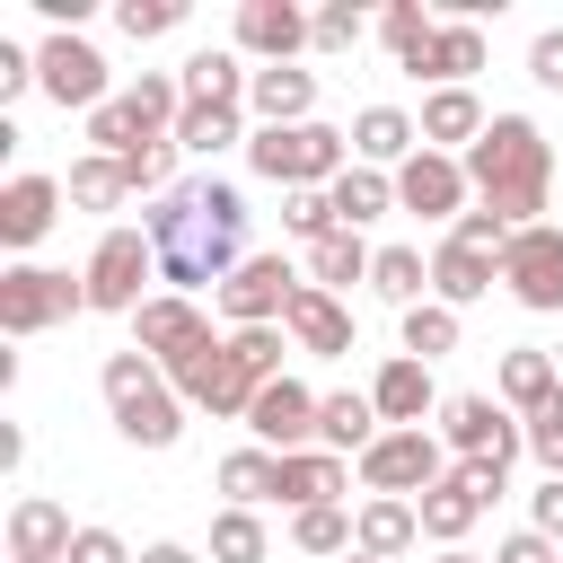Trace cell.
<instances>
[{
  "label": "cell",
  "mask_w": 563,
  "mask_h": 563,
  "mask_svg": "<svg viewBox=\"0 0 563 563\" xmlns=\"http://www.w3.org/2000/svg\"><path fill=\"white\" fill-rule=\"evenodd\" d=\"M141 229H150L158 282H167V290H185V299H194V290H220V282L246 264V194H238V185H220V176L158 194V202L141 211Z\"/></svg>",
  "instance_id": "6da1fadb"
},
{
  "label": "cell",
  "mask_w": 563,
  "mask_h": 563,
  "mask_svg": "<svg viewBox=\"0 0 563 563\" xmlns=\"http://www.w3.org/2000/svg\"><path fill=\"white\" fill-rule=\"evenodd\" d=\"M466 185L484 211H501L510 229H537L554 211V150L528 114H493V132L466 150Z\"/></svg>",
  "instance_id": "7a4b0ae2"
},
{
  "label": "cell",
  "mask_w": 563,
  "mask_h": 563,
  "mask_svg": "<svg viewBox=\"0 0 563 563\" xmlns=\"http://www.w3.org/2000/svg\"><path fill=\"white\" fill-rule=\"evenodd\" d=\"M97 387H106V413H114V431H123L132 449H176V440H185V413H194V405L167 387V369H158L150 352H106Z\"/></svg>",
  "instance_id": "3957f363"
},
{
  "label": "cell",
  "mask_w": 563,
  "mask_h": 563,
  "mask_svg": "<svg viewBox=\"0 0 563 563\" xmlns=\"http://www.w3.org/2000/svg\"><path fill=\"white\" fill-rule=\"evenodd\" d=\"M246 167H255L264 185H282V194H299V185H334V176L352 167V132H334V123L255 132V141H246Z\"/></svg>",
  "instance_id": "277c9868"
},
{
  "label": "cell",
  "mask_w": 563,
  "mask_h": 563,
  "mask_svg": "<svg viewBox=\"0 0 563 563\" xmlns=\"http://www.w3.org/2000/svg\"><path fill=\"white\" fill-rule=\"evenodd\" d=\"M79 273H88V308H97V317H141V308H150V290H141V282L158 273L150 229H106V238L88 246V264H79Z\"/></svg>",
  "instance_id": "5b68a950"
},
{
  "label": "cell",
  "mask_w": 563,
  "mask_h": 563,
  "mask_svg": "<svg viewBox=\"0 0 563 563\" xmlns=\"http://www.w3.org/2000/svg\"><path fill=\"white\" fill-rule=\"evenodd\" d=\"M88 308V273H53V264H9L0 273V334H44L62 317Z\"/></svg>",
  "instance_id": "8992f818"
},
{
  "label": "cell",
  "mask_w": 563,
  "mask_h": 563,
  "mask_svg": "<svg viewBox=\"0 0 563 563\" xmlns=\"http://www.w3.org/2000/svg\"><path fill=\"white\" fill-rule=\"evenodd\" d=\"M352 475H361L369 493H387V501H422V493L449 475V449H440V431H378V440L352 457Z\"/></svg>",
  "instance_id": "52a82bcc"
},
{
  "label": "cell",
  "mask_w": 563,
  "mask_h": 563,
  "mask_svg": "<svg viewBox=\"0 0 563 563\" xmlns=\"http://www.w3.org/2000/svg\"><path fill=\"white\" fill-rule=\"evenodd\" d=\"M167 387H176L194 413H211V422H246V405L264 396V387L246 378V361L229 352V334H220V343H202L194 361H176V369H167Z\"/></svg>",
  "instance_id": "ba28073f"
},
{
  "label": "cell",
  "mask_w": 563,
  "mask_h": 563,
  "mask_svg": "<svg viewBox=\"0 0 563 563\" xmlns=\"http://www.w3.org/2000/svg\"><path fill=\"white\" fill-rule=\"evenodd\" d=\"M440 449L466 466V457H528V422L501 405V396H449L440 405Z\"/></svg>",
  "instance_id": "9c48e42d"
},
{
  "label": "cell",
  "mask_w": 563,
  "mask_h": 563,
  "mask_svg": "<svg viewBox=\"0 0 563 563\" xmlns=\"http://www.w3.org/2000/svg\"><path fill=\"white\" fill-rule=\"evenodd\" d=\"M501 290L528 317H563V220H537L501 246Z\"/></svg>",
  "instance_id": "30bf717a"
},
{
  "label": "cell",
  "mask_w": 563,
  "mask_h": 563,
  "mask_svg": "<svg viewBox=\"0 0 563 563\" xmlns=\"http://www.w3.org/2000/svg\"><path fill=\"white\" fill-rule=\"evenodd\" d=\"M35 88H44L62 114H70V106H79V114H97V106L114 97V88H106V53H97L88 35H70V26L35 44Z\"/></svg>",
  "instance_id": "8fae6325"
},
{
  "label": "cell",
  "mask_w": 563,
  "mask_h": 563,
  "mask_svg": "<svg viewBox=\"0 0 563 563\" xmlns=\"http://www.w3.org/2000/svg\"><path fill=\"white\" fill-rule=\"evenodd\" d=\"M290 299H299V273H290L282 255H246V264L211 290V308L229 317V334H238V325H282Z\"/></svg>",
  "instance_id": "7c38bea8"
},
{
  "label": "cell",
  "mask_w": 563,
  "mask_h": 563,
  "mask_svg": "<svg viewBox=\"0 0 563 563\" xmlns=\"http://www.w3.org/2000/svg\"><path fill=\"white\" fill-rule=\"evenodd\" d=\"M202 343H220V334H211V317H202V299H185V290H150V308L132 317V352H150L158 369H176V361H194Z\"/></svg>",
  "instance_id": "4fadbf2b"
},
{
  "label": "cell",
  "mask_w": 563,
  "mask_h": 563,
  "mask_svg": "<svg viewBox=\"0 0 563 563\" xmlns=\"http://www.w3.org/2000/svg\"><path fill=\"white\" fill-rule=\"evenodd\" d=\"M466 202H475L466 158H449V150H413V158L396 167V211H413V220H449V229H457Z\"/></svg>",
  "instance_id": "5bb4252c"
},
{
  "label": "cell",
  "mask_w": 563,
  "mask_h": 563,
  "mask_svg": "<svg viewBox=\"0 0 563 563\" xmlns=\"http://www.w3.org/2000/svg\"><path fill=\"white\" fill-rule=\"evenodd\" d=\"M238 53H246L255 70L299 62V53H317V18L290 9V0H238Z\"/></svg>",
  "instance_id": "9a60e30c"
},
{
  "label": "cell",
  "mask_w": 563,
  "mask_h": 563,
  "mask_svg": "<svg viewBox=\"0 0 563 563\" xmlns=\"http://www.w3.org/2000/svg\"><path fill=\"white\" fill-rule=\"evenodd\" d=\"M246 431H255V449L299 457V449H317V396H308L299 378H273V387L246 405Z\"/></svg>",
  "instance_id": "2e32d148"
},
{
  "label": "cell",
  "mask_w": 563,
  "mask_h": 563,
  "mask_svg": "<svg viewBox=\"0 0 563 563\" xmlns=\"http://www.w3.org/2000/svg\"><path fill=\"white\" fill-rule=\"evenodd\" d=\"M369 405H378V422H387V431H422V413H440L449 396L431 387V361L387 352V361H378V378H369Z\"/></svg>",
  "instance_id": "e0dca14e"
},
{
  "label": "cell",
  "mask_w": 563,
  "mask_h": 563,
  "mask_svg": "<svg viewBox=\"0 0 563 563\" xmlns=\"http://www.w3.org/2000/svg\"><path fill=\"white\" fill-rule=\"evenodd\" d=\"M246 114H255V132L317 123V70H299V62H273V70H255V88H246Z\"/></svg>",
  "instance_id": "ac0fdd59"
},
{
  "label": "cell",
  "mask_w": 563,
  "mask_h": 563,
  "mask_svg": "<svg viewBox=\"0 0 563 563\" xmlns=\"http://www.w3.org/2000/svg\"><path fill=\"white\" fill-rule=\"evenodd\" d=\"M413 123H422V150H449V158H466V150L493 132V114H484V97H475V88H431Z\"/></svg>",
  "instance_id": "d6986e66"
},
{
  "label": "cell",
  "mask_w": 563,
  "mask_h": 563,
  "mask_svg": "<svg viewBox=\"0 0 563 563\" xmlns=\"http://www.w3.org/2000/svg\"><path fill=\"white\" fill-rule=\"evenodd\" d=\"M62 202H70V194H62V176H9V185H0V246H18V255H26V246L62 220Z\"/></svg>",
  "instance_id": "ffe728a7"
},
{
  "label": "cell",
  "mask_w": 563,
  "mask_h": 563,
  "mask_svg": "<svg viewBox=\"0 0 563 563\" xmlns=\"http://www.w3.org/2000/svg\"><path fill=\"white\" fill-rule=\"evenodd\" d=\"M282 334H290L299 352H317V361H343V352H352V308H343L334 290H317V282H299V299H290V317H282Z\"/></svg>",
  "instance_id": "44dd1931"
},
{
  "label": "cell",
  "mask_w": 563,
  "mask_h": 563,
  "mask_svg": "<svg viewBox=\"0 0 563 563\" xmlns=\"http://www.w3.org/2000/svg\"><path fill=\"white\" fill-rule=\"evenodd\" d=\"M70 510L62 501H44V493H26V501H9V563H62L70 554Z\"/></svg>",
  "instance_id": "7402d4cb"
},
{
  "label": "cell",
  "mask_w": 563,
  "mask_h": 563,
  "mask_svg": "<svg viewBox=\"0 0 563 563\" xmlns=\"http://www.w3.org/2000/svg\"><path fill=\"white\" fill-rule=\"evenodd\" d=\"M176 79H185V106H238V114H246V88H255V70H246L238 44H202Z\"/></svg>",
  "instance_id": "603a6c76"
},
{
  "label": "cell",
  "mask_w": 563,
  "mask_h": 563,
  "mask_svg": "<svg viewBox=\"0 0 563 563\" xmlns=\"http://www.w3.org/2000/svg\"><path fill=\"white\" fill-rule=\"evenodd\" d=\"M413 150H422V123H413L405 106H361V114H352V158H361V167H387V176H396Z\"/></svg>",
  "instance_id": "cb8c5ba5"
},
{
  "label": "cell",
  "mask_w": 563,
  "mask_h": 563,
  "mask_svg": "<svg viewBox=\"0 0 563 563\" xmlns=\"http://www.w3.org/2000/svg\"><path fill=\"white\" fill-rule=\"evenodd\" d=\"M422 545V510L413 501H387V493H369L361 510H352V554H378V563H396V554H413Z\"/></svg>",
  "instance_id": "d4e9b609"
},
{
  "label": "cell",
  "mask_w": 563,
  "mask_h": 563,
  "mask_svg": "<svg viewBox=\"0 0 563 563\" xmlns=\"http://www.w3.org/2000/svg\"><path fill=\"white\" fill-rule=\"evenodd\" d=\"M493 282H501V264H493V255H475V246H457V238H440V246H431V299H440V308H475Z\"/></svg>",
  "instance_id": "484cf974"
},
{
  "label": "cell",
  "mask_w": 563,
  "mask_h": 563,
  "mask_svg": "<svg viewBox=\"0 0 563 563\" xmlns=\"http://www.w3.org/2000/svg\"><path fill=\"white\" fill-rule=\"evenodd\" d=\"M387 422H378V405H369V387L352 396V387H334V396H317V449H334V457H361L369 440H378Z\"/></svg>",
  "instance_id": "4316f807"
},
{
  "label": "cell",
  "mask_w": 563,
  "mask_h": 563,
  "mask_svg": "<svg viewBox=\"0 0 563 563\" xmlns=\"http://www.w3.org/2000/svg\"><path fill=\"white\" fill-rule=\"evenodd\" d=\"M343 484H352V457H334V449H299V457H282V501H290V510H334Z\"/></svg>",
  "instance_id": "83f0119b"
},
{
  "label": "cell",
  "mask_w": 563,
  "mask_h": 563,
  "mask_svg": "<svg viewBox=\"0 0 563 563\" xmlns=\"http://www.w3.org/2000/svg\"><path fill=\"white\" fill-rule=\"evenodd\" d=\"M413 510H422V537H431V545L449 554V545H466V528L484 519V493H475V484H466V475L449 466V475H440V484H431V493H422Z\"/></svg>",
  "instance_id": "f1b7e54d"
},
{
  "label": "cell",
  "mask_w": 563,
  "mask_h": 563,
  "mask_svg": "<svg viewBox=\"0 0 563 563\" xmlns=\"http://www.w3.org/2000/svg\"><path fill=\"white\" fill-rule=\"evenodd\" d=\"M493 396L528 422V413H545L554 396H563V378H554V361L537 352V343H519V352H501V378H493Z\"/></svg>",
  "instance_id": "f546056e"
},
{
  "label": "cell",
  "mask_w": 563,
  "mask_h": 563,
  "mask_svg": "<svg viewBox=\"0 0 563 563\" xmlns=\"http://www.w3.org/2000/svg\"><path fill=\"white\" fill-rule=\"evenodd\" d=\"M475 70H484V26H475V18H440L431 53H422V79H431V88H466Z\"/></svg>",
  "instance_id": "4dcf8cb0"
},
{
  "label": "cell",
  "mask_w": 563,
  "mask_h": 563,
  "mask_svg": "<svg viewBox=\"0 0 563 563\" xmlns=\"http://www.w3.org/2000/svg\"><path fill=\"white\" fill-rule=\"evenodd\" d=\"M325 194H334V220H343V229H369V220L396 211V176H387V167H361V158H352Z\"/></svg>",
  "instance_id": "1f68e13d"
},
{
  "label": "cell",
  "mask_w": 563,
  "mask_h": 563,
  "mask_svg": "<svg viewBox=\"0 0 563 563\" xmlns=\"http://www.w3.org/2000/svg\"><path fill=\"white\" fill-rule=\"evenodd\" d=\"M369 264H378V246H369L361 229H334V238H317V246H308V282H317V290H334V299H343L352 282H369Z\"/></svg>",
  "instance_id": "d6a6232c"
},
{
  "label": "cell",
  "mask_w": 563,
  "mask_h": 563,
  "mask_svg": "<svg viewBox=\"0 0 563 563\" xmlns=\"http://www.w3.org/2000/svg\"><path fill=\"white\" fill-rule=\"evenodd\" d=\"M431 35H440V18H431L422 0H387V9H378V44H387V53H396V70H413V79H422Z\"/></svg>",
  "instance_id": "836d02e7"
},
{
  "label": "cell",
  "mask_w": 563,
  "mask_h": 563,
  "mask_svg": "<svg viewBox=\"0 0 563 563\" xmlns=\"http://www.w3.org/2000/svg\"><path fill=\"white\" fill-rule=\"evenodd\" d=\"M220 493H229V510L282 501V457H273V449H229V457H220Z\"/></svg>",
  "instance_id": "e575fe53"
},
{
  "label": "cell",
  "mask_w": 563,
  "mask_h": 563,
  "mask_svg": "<svg viewBox=\"0 0 563 563\" xmlns=\"http://www.w3.org/2000/svg\"><path fill=\"white\" fill-rule=\"evenodd\" d=\"M62 194H70L79 211H114V202H132V176H123V158H106V150H88V158H70V176H62Z\"/></svg>",
  "instance_id": "d590c367"
},
{
  "label": "cell",
  "mask_w": 563,
  "mask_h": 563,
  "mask_svg": "<svg viewBox=\"0 0 563 563\" xmlns=\"http://www.w3.org/2000/svg\"><path fill=\"white\" fill-rule=\"evenodd\" d=\"M369 290H378V299H396V308H422V299H431V255H422V246H378Z\"/></svg>",
  "instance_id": "8d00e7d4"
},
{
  "label": "cell",
  "mask_w": 563,
  "mask_h": 563,
  "mask_svg": "<svg viewBox=\"0 0 563 563\" xmlns=\"http://www.w3.org/2000/svg\"><path fill=\"white\" fill-rule=\"evenodd\" d=\"M158 132L141 123V106L132 97H106L97 114H88V150H106V158H132V150H150Z\"/></svg>",
  "instance_id": "74e56055"
},
{
  "label": "cell",
  "mask_w": 563,
  "mask_h": 563,
  "mask_svg": "<svg viewBox=\"0 0 563 563\" xmlns=\"http://www.w3.org/2000/svg\"><path fill=\"white\" fill-rule=\"evenodd\" d=\"M229 141H255L238 106H185V123H176V150H194V158H211V150H229Z\"/></svg>",
  "instance_id": "f35d334b"
},
{
  "label": "cell",
  "mask_w": 563,
  "mask_h": 563,
  "mask_svg": "<svg viewBox=\"0 0 563 563\" xmlns=\"http://www.w3.org/2000/svg\"><path fill=\"white\" fill-rule=\"evenodd\" d=\"M457 308H440V299H422V308H405V352L413 361H440V352H457Z\"/></svg>",
  "instance_id": "ab89813d"
},
{
  "label": "cell",
  "mask_w": 563,
  "mask_h": 563,
  "mask_svg": "<svg viewBox=\"0 0 563 563\" xmlns=\"http://www.w3.org/2000/svg\"><path fill=\"white\" fill-rule=\"evenodd\" d=\"M290 545L343 563V554H352V510H343V501H334V510H290Z\"/></svg>",
  "instance_id": "60d3db41"
},
{
  "label": "cell",
  "mask_w": 563,
  "mask_h": 563,
  "mask_svg": "<svg viewBox=\"0 0 563 563\" xmlns=\"http://www.w3.org/2000/svg\"><path fill=\"white\" fill-rule=\"evenodd\" d=\"M264 554H273V537H264L255 510H220L211 519V563H264Z\"/></svg>",
  "instance_id": "b9f144b4"
},
{
  "label": "cell",
  "mask_w": 563,
  "mask_h": 563,
  "mask_svg": "<svg viewBox=\"0 0 563 563\" xmlns=\"http://www.w3.org/2000/svg\"><path fill=\"white\" fill-rule=\"evenodd\" d=\"M282 229H290L299 246L334 238V229H343V220H334V194H325V185H299V194H282Z\"/></svg>",
  "instance_id": "7bdbcfd3"
},
{
  "label": "cell",
  "mask_w": 563,
  "mask_h": 563,
  "mask_svg": "<svg viewBox=\"0 0 563 563\" xmlns=\"http://www.w3.org/2000/svg\"><path fill=\"white\" fill-rule=\"evenodd\" d=\"M229 352L246 361V378H255V387L290 378V369H282V325H238V334H229Z\"/></svg>",
  "instance_id": "ee69618b"
},
{
  "label": "cell",
  "mask_w": 563,
  "mask_h": 563,
  "mask_svg": "<svg viewBox=\"0 0 563 563\" xmlns=\"http://www.w3.org/2000/svg\"><path fill=\"white\" fill-rule=\"evenodd\" d=\"M123 176H132V194H176V141H150V150H132L123 158Z\"/></svg>",
  "instance_id": "f6af8a7d"
},
{
  "label": "cell",
  "mask_w": 563,
  "mask_h": 563,
  "mask_svg": "<svg viewBox=\"0 0 563 563\" xmlns=\"http://www.w3.org/2000/svg\"><path fill=\"white\" fill-rule=\"evenodd\" d=\"M449 238H457V246H475V255H493V264H501V246H510V238H519V229H510V220H501V211H484V202H466V211H457V229H449Z\"/></svg>",
  "instance_id": "bcb514c9"
},
{
  "label": "cell",
  "mask_w": 563,
  "mask_h": 563,
  "mask_svg": "<svg viewBox=\"0 0 563 563\" xmlns=\"http://www.w3.org/2000/svg\"><path fill=\"white\" fill-rule=\"evenodd\" d=\"M114 26H123L132 44H150V35L185 26V0H123V9H114Z\"/></svg>",
  "instance_id": "7dc6e473"
},
{
  "label": "cell",
  "mask_w": 563,
  "mask_h": 563,
  "mask_svg": "<svg viewBox=\"0 0 563 563\" xmlns=\"http://www.w3.org/2000/svg\"><path fill=\"white\" fill-rule=\"evenodd\" d=\"M361 35H369V18L352 0H325L317 9V53H361Z\"/></svg>",
  "instance_id": "c3c4849f"
},
{
  "label": "cell",
  "mask_w": 563,
  "mask_h": 563,
  "mask_svg": "<svg viewBox=\"0 0 563 563\" xmlns=\"http://www.w3.org/2000/svg\"><path fill=\"white\" fill-rule=\"evenodd\" d=\"M528 457H537L545 475H563V396H554L545 413H528Z\"/></svg>",
  "instance_id": "681fc988"
},
{
  "label": "cell",
  "mask_w": 563,
  "mask_h": 563,
  "mask_svg": "<svg viewBox=\"0 0 563 563\" xmlns=\"http://www.w3.org/2000/svg\"><path fill=\"white\" fill-rule=\"evenodd\" d=\"M62 563H141V554H132V545H123V537H114V528H79V537H70V554H62Z\"/></svg>",
  "instance_id": "f907efd6"
},
{
  "label": "cell",
  "mask_w": 563,
  "mask_h": 563,
  "mask_svg": "<svg viewBox=\"0 0 563 563\" xmlns=\"http://www.w3.org/2000/svg\"><path fill=\"white\" fill-rule=\"evenodd\" d=\"M528 528H537V537H554V545H563V475H545V484H537V493H528Z\"/></svg>",
  "instance_id": "816d5d0a"
},
{
  "label": "cell",
  "mask_w": 563,
  "mask_h": 563,
  "mask_svg": "<svg viewBox=\"0 0 563 563\" xmlns=\"http://www.w3.org/2000/svg\"><path fill=\"white\" fill-rule=\"evenodd\" d=\"M26 88H35V53L0 35V106H9V97H26Z\"/></svg>",
  "instance_id": "f5cc1de1"
},
{
  "label": "cell",
  "mask_w": 563,
  "mask_h": 563,
  "mask_svg": "<svg viewBox=\"0 0 563 563\" xmlns=\"http://www.w3.org/2000/svg\"><path fill=\"white\" fill-rule=\"evenodd\" d=\"M528 79H537V88H563V26H545V35L528 44Z\"/></svg>",
  "instance_id": "db71d44e"
},
{
  "label": "cell",
  "mask_w": 563,
  "mask_h": 563,
  "mask_svg": "<svg viewBox=\"0 0 563 563\" xmlns=\"http://www.w3.org/2000/svg\"><path fill=\"white\" fill-rule=\"evenodd\" d=\"M493 563H563V545H554V537H537V528H519V537H501V545H493Z\"/></svg>",
  "instance_id": "11a10c76"
},
{
  "label": "cell",
  "mask_w": 563,
  "mask_h": 563,
  "mask_svg": "<svg viewBox=\"0 0 563 563\" xmlns=\"http://www.w3.org/2000/svg\"><path fill=\"white\" fill-rule=\"evenodd\" d=\"M457 475H466V484H475V493H484V510H493V501H501V493H510V466H501V457H466V466H457Z\"/></svg>",
  "instance_id": "9f6ffc18"
},
{
  "label": "cell",
  "mask_w": 563,
  "mask_h": 563,
  "mask_svg": "<svg viewBox=\"0 0 563 563\" xmlns=\"http://www.w3.org/2000/svg\"><path fill=\"white\" fill-rule=\"evenodd\" d=\"M141 563H202L194 545H176V537H158V545H141Z\"/></svg>",
  "instance_id": "6f0895ef"
},
{
  "label": "cell",
  "mask_w": 563,
  "mask_h": 563,
  "mask_svg": "<svg viewBox=\"0 0 563 563\" xmlns=\"http://www.w3.org/2000/svg\"><path fill=\"white\" fill-rule=\"evenodd\" d=\"M440 563H484V554H466V545H449V554H440Z\"/></svg>",
  "instance_id": "680465c9"
},
{
  "label": "cell",
  "mask_w": 563,
  "mask_h": 563,
  "mask_svg": "<svg viewBox=\"0 0 563 563\" xmlns=\"http://www.w3.org/2000/svg\"><path fill=\"white\" fill-rule=\"evenodd\" d=\"M343 563H378V554H343Z\"/></svg>",
  "instance_id": "91938a15"
},
{
  "label": "cell",
  "mask_w": 563,
  "mask_h": 563,
  "mask_svg": "<svg viewBox=\"0 0 563 563\" xmlns=\"http://www.w3.org/2000/svg\"><path fill=\"white\" fill-rule=\"evenodd\" d=\"M554 211H563V194H554Z\"/></svg>",
  "instance_id": "94428289"
}]
</instances>
